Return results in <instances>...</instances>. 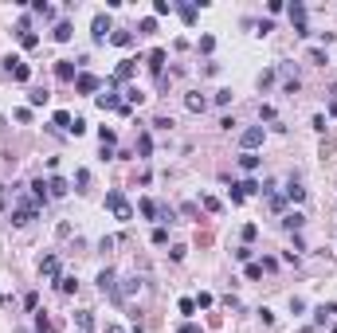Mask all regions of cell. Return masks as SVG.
I'll use <instances>...</instances> for the list:
<instances>
[{
	"label": "cell",
	"mask_w": 337,
	"mask_h": 333,
	"mask_svg": "<svg viewBox=\"0 0 337 333\" xmlns=\"http://www.w3.org/2000/svg\"><path fill=\"white\" fill-rule=\"evenodd\" d=\"M106 208H110V212H114L118 220H130V216H133V208L126 204V196H122L118 188H114V192H106Z\"/></svg>",
	"instance_id": "1"
},
{
	"label": "cell",
	"mask_w": 337,
	"mask_h": 333,
	"mask_svg": "<svg viewBox=\"0 0 337 333\" xmlns=\"http://www.w3.org/2000/svg\"><path fill=\"white\" fill-rule=\"evenodd\" d=\"M263 137H267V130H263V126H251V130H243V137H239L243 153H251L255 145H263Z\"/></svg>",
	"instance_id": "2"
},
{
	"label": "cell",
	"mask_w": 337,
	"mask_h": 333,
	"mask_svg": "<svg viewBox=\"0 0 337 333\" xmlns=\"http://www.w3.org/2000/svg\"><path fill=\"white\" fill-rule=\"evenodd\" d=\"M4 67L12 71V78H16V82H28V78H31V67H28L24 59H16V55H8V59H4Z\"/></svg>",
	"instance_id": "3"
},
{
	"label": "cell",
	"mask_w": 337,
	"mask_h": 333,
	"mask_svg": "<svg viewBox=\"0 0 337 333\" xmlns=\"http://www.w3.org/2000/svg\"><path fill=\"white\" fill-rule=\"evenodd\" d=\"M98 87H102V78H98V75H87V71L74 75V91H79V94H94Z\"/></svg>",
	"instance_id": "4"
},
{
	"label": "cell",
	"mask_w": 337,
	"mask_h": 333,
	"mask_svg": "<svg viewBox=\"0 0 337 333\" xmlns=\"http://www.w3.org/2000/svg\"><path fill=\"white\" fill-rule=\"evenodd\" d=\"M31 220H35V204H20V208L12 212V224H16V227L31 224Z\"/></svg>",
	"instance_id": "5"
},
{
	"label": "cell",
	"mask_w": 337,
	"mask_h": 333,
	"mask_svg": "<svg viewBox=\"0 0 337 333\" xmlns=\"http://www.w3.org/2000/svg\"><path fill=\"white\" fill-rule=\"evenodd\" d=\"M114 282H118L114 271H102V274H98V290H102V294H110V298L118 302V286H114Z\"/></svg>",
	"instance_id": "6"
},
{
	"label": "cell",
	"mask_w": 337,
	"mask_h": 333,
	"mask_svg": "<svg viewBox=\"0 0 337 333\" xmlns=\"http://www.w3.org/2000/svg\"><path fill=\"white\" fill-rule=\"evenodd\" d=\"M290 20H294V31H298V35H310L306 31V8H302V4H290Z\"/></svg>",
	"instance_id": "7"
},
{
	"label": "cell",
	"mask_w": 337,
	"mask_h": 333,
	"mask_svg": "<svg viewBox=\"0 0 337 333\" xmlns=\"http://www.w3.org/2000/svg\"><path fill=\"white\" fill-rule=\"evenodd\" d=\"M94 44H106V31H110V20H106V16H94Z\"/></svg>",
	"instance_id": "8"
},
{
	"label": "cell",
	"mask_w": 337,
	"mask_h": 333,
	"mask_svg": "<svg viewBox=\"0 0 337 333\" xmlns=\"http://www.w3.org/2000/svg\"><path fill=\"white\" fill-rule=\"evenodd\" d=\"M333 314H337V302H325V306H318V310H314V321H318V325H325Z\"/></svg>",
	"instance_id": "9"
},
{
	"label": "cell",
	"mask_w": 337,
	"mask_h": 333,
	"mask_svg": "<svg viewBox=\"0 0 337 333\" xmlns=\"http://www.w3.org/2000/svg\"><path fill=\"white\" fill-rule=\"evenodd\" d=\"M184 106H189L192 114H204V106H208V98H204V94H189V98H184Z\"/></svg>",
	"instance_id": "10"
},
{
	"label": "cell",
	"mask_w": 337,
	"mask_h": 333,
	"mask_svg": "<svg viewBox=\"0 0 337 333\" xmlns=\"http://www.w3.org/2000/svg\"><path fill=\"white\" fill-rule=\"evenodd\" d=\"M47 192H51V196H67V181H63V177H51V181H47Z\"/></svg>",
	"instance_id": "11"
},
{
	"label": "cell",
	"mask_w": 337,
	"mask_h": 333,
	"mask_svg": "<svg viewBox=\"0 0 337 333\" xmlns=\"http://www.w3.org/2000/svg\"><path fill=\"white\" fill-rule=\"evenodd\" d=\"M55 78H63V82H71V78H74V67H71L67 59H59V63H55Z\"/></svg>",
	"instance_id": "12"
},
{
	"label": "cell",
	"mask_w": 337,
	"mask_h": 333,
	"mask_svg": "<svg viewBox=\"0 0 337 333\" xmlns=\"http://www.w3.org/2000/svg\"><path fill=\"white\" fill-rule=\"evenodd\" d=\"M133 63H137V59H122V63H118V71H114V82H122V78H130V75H133Z\"/></svg>",
	"instance_id": "13"
},
{
	"label": "cell",
	"mask_w": 337,
	"mask_h": 333,
	"mask_svg": "<svg viewBox=\"0 0 337 333\" xmlns=\"http://www.w3.org/2000/svg\"><path fill=\"white\" fill-rule=\"evenodd\" d=\"M161 67H165V51L157 47V51H149V71H157V75H161Z\"/></svg>",
	"instance_id": "14"
},
{
	"label": "cell",
	"mask_w": 337,
	"mask_h": 333,
	"mask_svg": "<svg viewBox=\"0 0 337 333\" xmlns=\"http://www.w3.org/2000/svg\"><path fill=\"white\" fill-rule=\"evenodd\" d=\"M286 196H290L294 204H302V200H306V188H302V184H294V181H290V184H286Z\"/></svg>",
	"instance_id": "15"
},
{
	"label": "cell",
	"mask_w": 337,
	"mask_h": 333,
	"mask_svg": "<svg viewBox=\"0 0 337 333\" xmlns=\"http://www.w3.org/2000/svg\"><path fill=\"white\" fill-rule=\"evenodd\" d=\"M239 169H243V173H255V169H259V157H255V153H243V157H239Z\"/></svg>",
	"instance_id": "16"
},
{
	"label": "cell",
	"mask_w": 337,
	"mask_h": 333,
	"mask_svg": "<svg viewBox=\"0 0 337 333\" xmlns=\"http://www.w3.org/2000/svg\"><path fill=\"white\" fill-rule=\"evenodd\" d=\"M282 224L290 227V231H298V227L306 224V216H302V212H286V220H282Z\"/></svg>",
	"instance_id": "17"
},
{
	"label": "cell",
	"mask_w": 337,
	"mask_h": 333,
	"mask_svg": "<svg viewBox=\"0 0 337 333\" xmlns=\"http://www.w3.org/2000/svg\"><path fill=\"white\" fill-rule=\"evenodd\" d=\"M40 271H44V274H51V278H55V274H59V259H55V255H47L44 263H40Z\"/></svg>",
	"instance_id": "18"
},
{
	"label": "cell",
	"mask_w": 337,
	"mask_h": 333,
	"mask_svg": "<svg viewBox=\"0 0 337 333\" xmlns=\"http://www.w3.org/2000/svg\"><path fill=\"white\" fill-rule=\"evenodd\" d=\"M55 126H59V130H67V134H71L74 118H71V114H67V110H59V114H55Z\"/></svg>",
	"instance_id": "19"
},
{
	"label": "cell",
	"mask_w": 337,
	"mask_h": 333,
	"mask_svg": "<svg viewBox=\"0 0 337 333\" xmlns=\"http://www.w3.org/2000/svg\"><path fill=\"white\" fill-rule=\"evenodd\" d=\"M137 208H141V216H145V220H153V216H157V212H161V208H157V204H153V200H141V204H137Z\"/></svg>",
	"instance_id": "20"
},
{
	"label": "cell",
	"mask_w": 337,
	"mask_h": 333,
	"mask_svg": "<svg viewBox=\"0 0 337 333\" xmlns=\"http://www.w3.org/2000/svg\"><path fill=\"white\" fill-rule=\"evenodd\" d=\"M137 153H141V157H149V153H153V137H149V134L137 137Z\"/></svg>",
	"instance_id": "21"
},
{
	"label": "cell",
	"mask_w": 337,
	"mask_h": 333,
	"mask_svg": "<svg viewBox=\"0 0 337 333\" xmlns=\"http://www.w3.org/2000/svg\"><path fill=\"white\" fill-rule=\"evenodd\" d=\"M180 16H184V24H196V4H180Z\"/></svg>",
	"instance_id": "22"
},
{
	"label": "cell",
	"mask_w": 337,
	"mask_h": 333,
	"mask_svg": "<svg viewBox=\"0 0 337 333\" xmlns=\"http://www.w3.org/2000/svg\"><path fill=\"white\" fill-rule=\"evenodd\" d=\"M55 39H59V44H67V39H71V24H59V28H55Z\"/></svg>",
	"instance_id": "23"
},
{
	"label": "cell",
	"mask_w": 337,
	"mask_h": 333,
	"mask_svg": "<svg viewBox=\"0 0 337 333\" xmlns=\"http://www.w3.org/2000/svg\"><path fill=\"white\" fill-rule=\"evenodd\" d=\"M20 44H24V47H35V44H40V35H35V31H20Z\"/></svg>",
	"instance_id": "24"
},
{
	"label": "cell",
	"mask_w": 337,
	"mask_h": 333,
	"mask_svg": "<svg viewBox=\"0 0 337 333\" xmlns=\"http://www.w3.org/2000/svg\"><path fill=\"white\" fill-rule=\"evenodd\" d=\"M74 286H79V282H74L71 274H63V278H59V290H63V294H71V290H74Z\"/></svg>",
	"instance_id": "25"
},
{
	"label": "cell",
	"mask_w": 337,
	"mask_h": 333,
	"mask_svg": "<svg viewBox=\"0 0 337 333\" xmlns=\"http://www.w3.org/2000/svg\"><path fill=\"white\" fill-rule=\"evenodd\" d=\"M173 12V4H169V0H157V4H153V16H169Z\"/></svg>",
	"instance_id": "26"
},
{
	"label": "cell",
	"mask_w": 337,
	"mask_h": 333,
	"mask_svg": "<svg viewBox=\"0 0 337 333\" xmlns=\"http://www.w3.org/2000/svg\"><path fill=\"white\" fill-rule=\"evenodd\" d=\"M28 102H31V106H44V102H47V91H31Z\"/></svg>",
	"instance_id": "27"
},
{
	"label": "cell",
	"mask_w": 337,
	"mask_h": 333,
	"mask_svg": "<svg viewBox=\"0 0 337 333\" xmlns=\"http://www.w3.org/2000/svg\"><path fill=\"white\" fill-rule=\"evenodd\" d=\"M98 141H102V145H110V149H114V130H106V126H102V130H98Z\"/></svg>",
	"instance_id": "28"
},
{
	"label": "cell",
	"mask_w": 337,
	"mask_h": 333,
	"mask_svg": "<svg viewBox=\"0 0 337 333\" xmlns=\"http://www.w3.org/2000/svg\"><path fill=\"white\" fill-rule=\"evenodd\" d=\"M153 243H157V247H165V243H169V231H165V227H153Z\"/></svg>",
	"instance_id": "29"
},
{
	"label": "cell",
	"mask_w": 337,
	"mask_h": 333,
	"mask_svg": "<svg viewBox=\"0 0 337 333\" xmlns=\"http://www.w3.org/2000/svg\"><path fill=\"white\" fill-rule=\"evenodd\" d=\"M180 314H184V318H192V314H196V302H192V298H180Z\"/></svg>",
	"instance_id": "30"
},
{
	"label": "cell",
	"mask_w": 337,
	"mask_h": 333,
	"mask_svg": "<svg viewBox=\"0 0 337 333\" xmlns=\"http://www.w3.org/2000/svg\"><path fill=\"white\" fill-rule=\"evenodd\" d=\"M110 39H114L118 47H126V44H130V39H133V35H130V31H114V35H110Z\"/></svg>",
	"instance_id": "31"
},
{
	"label": "cell",
	"mask_w": 337,
	"mask_h": 333,
	"mask_svg": "<svg viewBox=\"0 0 337 333\" xmlns=\"http://www.w3.org/2000/svg\"><path fill=\"white\" fill-rule=\"evenodd\" d=\"M200 204H204L208 212H220V200H216V196H200Z\"/></svg>",
	"instance_id": "32"
},
{
	"label": "cell",
	"mask_w": 337,
	"mask_h": 333,
	"mask_svg": "<svg viewBox=\"0 0 337 333\" xmlns=\"http://www.w3.org/2000/svg\"><path fill=\"white\" fill-rule=\"evenodd\" d=\"M247 278H263V263H247Z\"/></svg>",
	"instance_id": "33"
},
{
	"label": "cell",
	"mask_w": 337,
	"mask_h": 333,
	"mask_svg": "<svg viewBox=\"0 0 337 333\" xmlns=\"http://www.w3.org/2000/svg\"><path fill=\"white\" fill-rule=\"evenodd\" d=\"M232 102V91H216V106H228Z\"/></svg>",
	"instance_id": "34"
},
{
	"label": "cell",
	"mask_w": 337,
	"mask_h": 333,
	"mask_svg": "<svg viewBox=\"0 0 337 333\" xmlns=\"http://www.w3.org/2000/svg\"><path fill=\"white\" fill-rule=\"evenodd\" d=\"M180 333H204V329H200V325H192V321H184V325H180Z\"/></svg>",
	"instance_id": "35"
},
{
	"label": "cell",
	"mask_w": 337,
	"mask_h": 333,
	"mask_svg": "<svg viewBox=\"0 0 337 333\" xmlns=\"http://www.w3.org/2000/svg\"><path fill=\"white\" fill-rule=\"evenodd\" d=\"M106 333H122V329H118V325H106Z\"/></svg>",
	"instance_id": "36"
},
{
	"label": "cell",
	"mask_w": 337,
	"mask_h": 333,
	"mask_svg": "<svg viewBox=\"0 0 337 333\" xmlns=\"http://www.w3.org/2000/svg\"><path fill=\"white\" fill-rule=\"evenodd\" d=\"M329 114H333V118H337V102H333V106H329Z\"/></svg>",
	"instance_id": "37"
},
{
	"label": "cell",
	"mask_w": 337,
	"mask_h": 333,
	"mask_svg": "<svg viewBox=\"0 0 337 333\" xmlns=\"http://www.w3.org/2000/svg\"><path fill=\"white\" fill-rule=\"evenodd\" d=\"M333 333H337V325H333Z\"/></svg>",
	"instance_id": "38"
}]
</instances>
